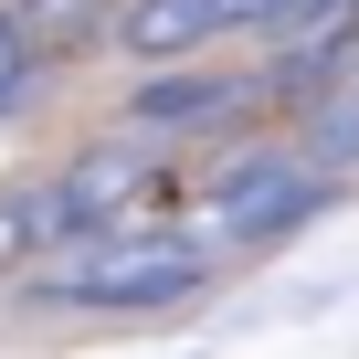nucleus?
<instances>
[{"mask_svg": "<svg viewBox=\"0 0 359 359\" xmlns=\"http://www.w3.org/2000/svg\"><path fill=\"white\" fill-rule=\"evenodd\" d=\"M43 191H53V233H64V243L137 233V222H169L180 201H191L158 137H106V148H85L74 169H53Z\"/></svg>", "mask_w": 359, "mask_h": 359, "instance_id": "nucleus-3", "label": "nucleus"}, {"mask_svg": "<svg viewBox=\"0 0 359 359\" xmlns=\"http://www.w3.org/2000/svg\"><path fill=\"white\" fill-rule=\"evenodd\" d=\"M327 201V169L306 158V148H243L233 169H212L191 201H180V222L201 233V254L222 264V254H254V243H285L306 212Z\"/></svg>", "mask_w": 359, "mask_h": 359, "instance_id": "nucleus-2", "label": "nucleus"}, {"mask_svg": "<svg viewBox=\"0 0 359 359\" xmlns=\"http://www.w3.org/2000/svg\"><path fill=\"white\" fill-rule=\"evenodd\" d=\"M32 43H22V22H11V0H0V116H22V95H32Z\"/></svg>", "mask_w": 359, "mask_h": 359, "instance_id": "nucleus-7", "label": "nucleus"}, {"mask_svg": "<svg viewBox=\"0 0 359 359\" xmlns=\"http://www.w3.org/2000/svg\"><path fill=\"white\" fill-rule=\"evenodd\" d=\"M254 85L243 74H212V64H148L137 95H127V137H191V127H222L243 116Z\"/></svg>", "mask_w": 359, "mask_h": 359, "instance_id": "nucleus-4", "label": "nucleus"}, {"mask_svg": "<svg viewBox=\"0 0 359 359\" xmlns=\"http://www.w3.org/2000/svg\"><path fill=\"white\" fill-rule=\"evenodd\" d=\"M11 22H22L32 64H53V53H85V43H106V0H11Z\"/></svg>", "mask_w": 359, "mask_h": 359, "instance_id": "nucleus-6", "label": "nucleus"}, {"mask_svg": "<svg viewBox=\"0 0 359 359\" xmlns=\"http://www.w3.org/2000/svg\"><path fill=\"white\" fill-rule=\"evenodd\" d=\"M338 95H359V53H348V64H338Z\"/></svg>", "mask_w": 359, "mask_h": 359, "instance_id": "nucleus-8", "label": "nucleus"}, {"mask_svg": "<svg viewBox=\"0 0 359 359\" xmlns=\"http://www.w3.org/2000/svg\"><path fill=\"white\" fill-rule=\"evenodd\" d=\"M32 306H74V317H148V306H191L212 285V254L191 222H137V233H95V243H53L32 275Z\"/></svg>", "mask_w": 359, "mask_h": 359, "instance_id": "nucleus-1", "label": "nucleus"}, {"mask_svg": "<svg viewBox=\"0 0 359 359\" xmlns=\"http://www.w3.org/2000/svg\"><path fill=\"white\" fill-rule=\"evenodd\" d=\"M53 243H64L53 233V191L43 180H11V191H0V285H22Z\"/></svg>", "mask_w": 359, "mask_h": 359, "instance_id": "nucleus-5", "label": "nucleus"}]
</instances>
